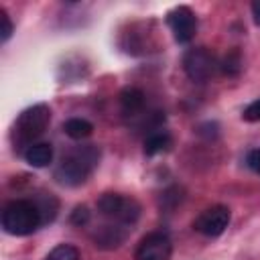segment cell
I'll return each mask as SVG.
<instances>
[{"label": "cell", "instance_id": "obj_13", "mask_svg": "<svg viewBox=\"0 0 260 260\" xmlns=\"http://www.w3.org/2000/svg\"><path fill=\"white\" fill-rule=\"evenodd\" d=\"M32 201L37 203V207H39V211H41L43 223H51V221L57 217L59 201H57L55 195H51V193H41V195H37Z\"/></svg>", "mask_w": 260, "mask_h": 260}, {"label": "cell", "instance_id": "obj_17", "mask_svg": "<svg viewBox=\"0 0 260 260\" xmlns=\"http://www.w3.org/2000/svg\"><path fill=\"white\" fill-rule=\"evenodd\" d=\"M89 219H91V213H89V209H87L85 205H77V207L71 211V215H69V221H71L73 225H77V228L87 225Z\"/></svg>", "mask_w": 260, "mask_h": 260}, {"label": "cell", "instance_id": "obj_2", "mask_svg": "<svg viewBox=\"0 0 260 260\" xmlns=\"http://www.w3.org/2000/svg\"><path fill=\"white\" fill-rule=\"evenodd\" d=\"M2 230L10 236H30L43 225L41 211L32 199H14L2 209Z\"/></svg>", "mask_w": 260, "mask_h": 260}, {"label": "cell", "instance_id": "obj_6", "mask_svg": "<svg viewBox=\"0 0 260 260\" xmlns=\"http://www.w3.org/2000/svg\"><path fill=\"white\" fill-rule=\"evenodd\" d=\"M232 213L230 207L225 205H211L207 209H203L195 219H193V230L199 232L205 238H217L225 232V228L230 225Z\"/></svg>", "mask_w": 260, "mask_h": 260}, {"label": "cell", "instance_id": "obj_12", "mask_svg": "<svg viewBox=\"0 0 260 260\" xmlns=\"http://www.w3.org/2000/svg\"><path fill=\"white\" fill-rule=\"evenodd\" d=\"M171 146H173V136L167 130H154L144 140V154L146 156H156V154L169 152Z\"/></svg>", "mask_w": 260, "mask_h": 260}, {"label": "cell", "instance_id": "obj_9", "mask_svg": "<svg viewBox=\"0 0 260 260\" xmlns=\"http://www.w3.org/2000/svg\"><path fill=\"white\" fill-rule=\"evenodd\" d=\"M130 230L132 228H126V225H120V223H114V221L104 223L91 234L93 246L100 248V250H116L126 242Z\"/></svg>", "mask_w": 260, "mask_h": 260}, {"label": "cell", "instance_id": "obj_3", "mask_svg": "<svg viewBox=\"0 0 260 260\" xmlns=\"http://www.w3.org/2000/svg\"><path fill=\"white\" fill-rule=\"evenodd\" d=\"M51 124V108L47 104H35L26 110H22L12 126V140L18 148H28L35 144V140L45 134V130Z\"/></svg>", "mask_w": 260, "mask_h": 260}, {"label": "cell", "instance_id": "obj_4", "mask_svg": "<svg viewBox=\"0 0 260 260\" xmlns=\"http://www.w3.org/2000/svg\"><path fill=\"white\" fill-rule=\"evenodd\" d=\"M98 211L108 221L132 228L138 221V217L142 213V207L134 197L120 195V193H104L98 199Z\"/></svg>", "mask_w": 260, "mask_h": 260}, {"label": "cell", "instance_id": "obj_19", "mask_svg": "<svg viewBox=\"0 0 260 260\" xmlns=\"http://www.w3.org/2000/svg\"><path fill=\"white\" fill-rule=\"evenodd\" d=\"M0 18H2L0 39H2V43H6V41L12 37V32H14V24H12V20H10V16H8V12H6L4 8H0Z\"/></svg>", "mask_w": 260, "mask_h": 260}, {"label": "cell", "instance_id": "obj_11", "mask_svg": "<svg viewBox=\"0 0 260 260\" xmlns=\"http://www.w3.org/2000/svg\"><path fill=\"white\" fill-rule=\"evenodd\" d=\"M118 100H120V108L126 116H136L144 108V93L138 87H124L120 91Z\"/></svg>", "mask_w": 260, "mask_h": 260}, {"label": "cell", "instance_id": "obj_15", "mask_svg": "<svg viewBox=\"0 0 260 260\" xmlns=\"http://www.w3.org/2000/svg\"><path fill=\"white\" fill-rule=\"evenodd\" d=\"M219 69L223 71V75H228V77H236V75H240V71H242V57H240V51H230L225 57H223V61L219 63Z\"/></svg>", "mask_w": 260, "mask_h": 260}, {"label": "cell", "instance_id": "obj_18", "mask_svg": "<svg viewBox=\"0 0 260 260\" xmlns=\"http://www.w3.org/2000/svg\"><path fill=\"white\" fill-rule=\"evenodd\" d=\"M242 120H246V122H260V98L254 100V102H250V104L244 108Z\"/></svg>", "mask_w": 260, "mask_h": 260}, {"label": "cell", "instance_id": "obj_16", "mask_svg": "<svg viewBox=\"0 0 260 260\" xmlns=\"http://www.w3.org/2000/svg\"><path fill=\"white\" fill-rule=\"evenodd\" d=\"M45 260H79V250L71 244H59L45 256Z\"/></svg>", "mask_w": 260, "mask_h": 260}, {"label": "cell", "instance_id": "obj_7", "mask_svg": "<svg viewBox=\"0 0 260 260\" xmlns=\"http://www.w3.org/2000/svg\"><path fill=\"white\" fill-rule=\"evenodd\" d=\"M171 256H173V242L165 232L146 234L134 252V260H171Z\"/></svg>", "mask_w": 260, "mask_h": 260}, {"label": "cell", "instance_id": "obj_21", "mask_svg": "<svg viewBox=\"0 0 260 260\" xmlns=\"http://www.w3.org/2000/svg\"><path fill=\"white\" fill-rule=\"evenodd\" d=\"M252 16H254V22L260 26V0L252 2Z\"/></svg>", "mask_w": 260, "mask_h": 260}, {"label": "cell", "instance_id": "obj_10", "mask_svg": "<svg viewBox=\"0 0 260 260\" xmlns=\"http://www.w3.org/2000/svg\"><path fill=\"white\" fill-rule=\"evenodd\" d=\"M22 156L30 167L43 169V167H49L53 160V146L49 142H35L22 152Z\"/></svg>", "mask_w": 260, "mask_h": 260}, {"label": "cell", "instance_id": "obj_1", "mask_svg": "<svg viewBox=\"0 0 260 260\" xmlns=\"http://www.w3.org/2000/svg\"><path fill=\"white\" fill-rule=\"evenodd\" d=\"M100 165V146L85 144L69 150L55 169V181L65 187L83 185Z\"/></svg>", "mask_w": 260, "mask_h": 260}, {"label": "cell", "instance_id": "obj_8", "mask_svg": "<svg viewBox=\"0 0 260 260\" xmlns=\"http://www.w3.org/2000/svg\"><path fill=\"white\" fill-rule=\"evenodd\" d=\"M167 24H169L175 41L181 45L193 41V37L197 32V16L189 6H175L173 10H169Z\"/></svg>", "mask_w": 260, "mask_h": 260}, {"label": "cell", "instance_id": "obj_20", "mask_svg": "<svg viewBox=\"0 0 260 260\" xmlns=\"http://www.w3.org/2000/svg\"><path fill=\"white\" fill-rule=\"evenodd\" d=\"M246 165L250 167V171H254L256 175H260V148H254V150L248 152Z\"/></svg>", "mask_w": 260, "mask_h": 260}, {"label": "cell", "instance_id": "obj_14", "mask_svg": "<svg viewBox=\"0 0 260 260\" xmlns=\"http://www.w3.org/2000/svg\"><path fill=\"white\" fill-rule=\"evenodd\" d=\"M63 132L73 140H83L93 134V126H91V122H87L83 118H69L63 124Z\"/></svg>", "mask_w": 260, "mask_h": 260}, {"label": "cell", "instance_id": "obj_5", "mask_svg": "<svg viewBox=\"0 0 260 260\" xmlns=\"http://www.w3.org/2000/svg\"><path fill=\"white\" fill-rule=\"evenodd\" d=\"M183 69L191 81L205 83L215 75V71L219 69V63L211 49L193 47L183 55Z\"/></svg>", "mask_w": 260, "mask_h": 260}]
</instances>
